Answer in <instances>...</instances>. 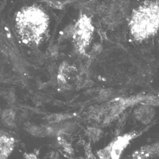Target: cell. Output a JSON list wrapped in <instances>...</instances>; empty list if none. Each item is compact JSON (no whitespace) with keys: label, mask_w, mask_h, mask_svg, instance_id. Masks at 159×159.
<instances>
[{"label":"cell","mask_w":159,"mask_h":159,"mask_svg":"<svg viewBox=\"0 0 159 159\" xmlns=\"http://www.w3.org/2000/svg\"><path fill=\"white\" fill-rule=\"evenodd\" d=\"M159 27V2L147 0L133 9L129 27L136 41H143L156 34Z\"/></svg>","instance_id":"cell-2"},{"label":"cell","mask_w":159,"mask_h":159,"mask_svg":"<svg viewBox=\"0 0 159 159\" xmlns=\"http://www.w3.org/2000/svg\"><path fill=\"white\" fill-rule=\"evenodd\" d=\"M58 143L64 149V151L70 154L73 153L74 150L72 147L71 144L68 143L64 137V135H59L57 137Z\"/></svg>","instance_id":"cell-15"},{"label":"cell","mask_w":159,"mask_h":159,"mask_svg":"<svg viewBox=\"0 0 159 159\" xmlns=\"http://www.w3.org/2000/svg\"><path fill=\"white\" fill-rule=\"evenodd\" d=\"M74 33V25H70L66 26L63 30L60 33L59 40L60 42L66 39L72 38Z\"/></svg>","instance_id":"cell-12"},{"label":"cell","mask_w":159,"mask_h":159,"mask_svg":"<svg viewBox=\"0 0 159 159\" xmlns=\"http://www.w3.org/2000/svg\"><path fill=\"white\" fill-rule=\"evenodd\" d=\"M14 140L12 137L1 132L0 134V159H6L12 152Z\"/></svg>","instance_id":"cell-5"},{"label":"cell","mask_w":159,"mask_h":159,"mask_svg":"<svg viewBox=\"0 0 159 159\" xmlns=\"http://www.w3.org/2000/svg\"><path fill=\"white\" fill-rule=\"evenodd\" d=\"M85 132L88 138L90 141H93V142L99 141L102 134L101 129L95 127H88Z\"/></svg>","instance_id":"cell-11"},{"label":"cell","mask_w":159,"mask_h":159,"mask_svg":"<svg viewBox=\"0 0 159 159\" xmlns=\"http://www.w3.org/2000/svg\"><path fill=\"white\" fill-rule=\"evenodd\" d=\"M94 31L91 18L86 14L81 13L74 25L72 37L75 49L81 54L85 53L92 40Z\"/></svg>","instance_id":"cell-3"},{"label":"cell","mask_w":159,"mask_h":159,"mask_svg":"<svg viewBox=\"0 0 159 159\" xmlns=\"http://www.w3.org/2000/svg\"><path fill=\"white\" fill-rule=\"evenodd\" d=\"M134 115L138 120L144 125H147L153 119L155 111L151 106H141L135 110Z\"/></svg>","instance_id":"cell-6"},{"label":"cell","mask_w":159,"mask_h":159,"mask_svg":"<svg viewBox=\"0 0 159 159\" xmlns=\"http://www.w3.org/2000/svg\"><path fill=\"white\" fill-rule=\"evenodd\" d=\"M159 143L145 145L134 151L132 155V159H149L159 154Z\"/></svg>","instance_id":"cell-4"},{"label":"cell","mask_w":159,"mask_h":159,"mask_svg":"<svg viewBox=\"0 0 159 159\" xmlns=\"http://www.w3.org/2000/svg\"><path fill=\"white\" fill-rule=\"evenodd\" d=\"M26 129L29 134L34 136L44 137L47 136L43 126L40 127L30 124L26 125Z\"/></svg>","instance_id":"cell-8"},{"label":"cell","mask_w":159,"mask_h":159,"mask_svg":"<svg viewBox=\"0 0 159 159\" xmlns=\"http://www.w3.org/2000/svg\"><path fill=\"white\" fill-rule=\"evenodd\" d=\"M71 117V115L69 114H53L47 116L46 120L49 124H53L64 121L65 120L70 118Z\"/></svg>","instance_id":"cell-14"},{"label":"cell","mask_w":159,"mask_h":159,"mask_svg":"<svg viewBox=\"0 0 159 159\" xmlns=\"http://www.w3.org/2000/svg\"><path fill=\"white\" fill-rule=\"evenodd\" d=\"M25 159H39L35 153H25L24 155Z\"/></svg>","instance_id":"cell-17"},{"label":"cell","mask_w":159,"mask_h":159,"mask_svg":"<svg viewBox=\"0 0 159 159\" xmlns=\"http://www.w3.org/2000/svg\"><path fill=\"white\" fill-rule=\"evenodd\" d=\"M77 71L76 68L73 66H69L66 62L61 64L59 69L58 79V84L62 87L65 86L67 84V80L73 75Z\"/></svg>","instance_id":"cell-7"},{"label":"cell","mask_w":159,"mask_h":159,"mask_svg":"<svg viewBox=\"0 0 159 159\" xmlns=\"http://www.w3.org/2000/svg\"><path fill=\"white\" fill-rule=\"evenodd\" d=\"M101 50V46L100 44H96L94 45L93 48V50H92V56H95L97 54H99L100 52V50Z\"/></svg>","instance_id":"cell-16"},{"label":"cell","mask_w":159,"mask_h":159,"mask_svg":"<svg viewBox=\"0 0 159 159\" xmlns=\"http://www.w3.org/2000/svg\"><path fill=\"white\" fill-rule=\"evenodd\" d=\"M15 116L16 114L12 110H6L2 114V120L6 125L13 127L15 125Z\"/></svg>","instance_id":"cell-9"},{"label":"cell","mask_w":159,"mask_h":159,"mask_svg":"<svg viewBox=\"0 0 159 159\" xmlns=\"http://www.w3.org/2000/svg\"><path fill=\"white\" fill-rule=\"evenodd\" d=\"M14 19L16 31L22 42L38 46L49 28L50 18L46 11L37 4L24 6L17 12Z\"/></svg>","instance_id":"cell-1"},{"label":"cell","mask_w":159,"mask_h":159,"mask_svg":"<svg viewBox=\"0 0 159 159\" xmlns=\"http://www.w3.org/2000/svg\"><path fill=\"white\" fill-rule=\"evenodd\" d=\"M113 141L107 146L97 152V155L99 159H111V152Z\"/></svg>","instance_id":"cell-13"},{"label":"cell","mask_w":159,"mask_h":159,"mask_svg":"<svg viewBox=\"0 0 159 159\" xmlns=\"http://www.w3.org/2000/svg\"><path fill=\"white\" fill-rule=\"evenodd\" d=\"M40 2L45 3L51 8L56 10H63L65 8L69 2L64 0H41Z\"/></svg>","instance_id":"cell-10"}]
</instances>
